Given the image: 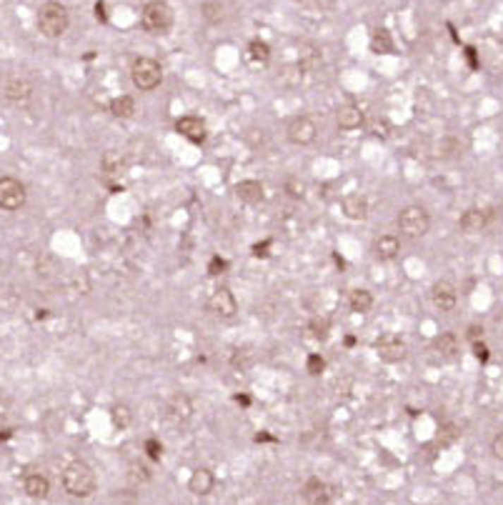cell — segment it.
I'll return each mask as SVG.
<instances>
[{
	"instance_id": "1",
	"label": "cell",
	"mask_w": 503,
	"mask_h": 505,
	"mask_svg": "<svg viewBox=\"0 0 503 505\" xmlns=\"http://www.w3.org/2000/svg\"><path fill=\"white\" fill-rule=\"evenodd\" d=\"M63 488L68 495L73 498H90L98 488V480H95V473L88 463L83 461H73L63 468Z\"/></svg>"
},
{
	"instance_id": "2",
	"label": "cell",
	"mask_w": 503,
	"mask_h": 505,
	"mask_svg": "<svg viewBox=\"0 0 503 505\" xmlns=\"http://www.w3.org/2000/svg\"><path fill=\"white\" fill-rule=\"evenodd\" d=\"M68 25H71V16H68L66 6L50 0V3H43V6L38 8L40 35H45V38H61L68 30Z\"/></svg>"
},
{
	"instance_id": "3",
	"label": "cell",
	"mask_w": 503,
	"mask_h": 505,
	"mask_svg": "<svg viewBox=\"0 0 503 505\" xmlns=\"http://www.w3.org/2000/svg\"><path fill=\"white\" fill-rule=\"evenodd\" d=\"M140 25L150 35H166L173 28V11L166 0H150L140 13Z\"/></svg>"
},
{
	"instance_id": "4",
	"label": "cell",
	"mask_w": 503,
	"mask_h": 505,
	"mask_svg": "<svg viewBox=\"0 0 503 505\" xmlns=\"http://www.w3.org/2000/svg\"><path fill=\"white\" fill-rule=\"evenodd\" d=\"M131 80L138 90H155L163 83V68L155 58H148V55H140L131 63Z\"/></svg>"
},
{
	"instance_id": "5",
	"label": "cell",
	"mask_w": 503,
	"mask_h": 505,
	"mask_svg": "<svg viewBox=\"0 0 503 505\" xmlns=\"http://www.w3.org/2000/svg\"><path fill=\"white\" fill-rule=\"evenodd\" d=\"M396 223H399L401 236L408 238V241H418L431 231V215L420 205H406L396 218Z\"/></svg>"
},
{
	"instance_id": "6",
	"label": "cell",
	"mask_w": 503,
	"mask_h": 505,
	"mask_svg": "<svg viewBox=\"0 0 503 505\" xmlns=\"http://www.w3.org/2000/svg\"><path fill=\"white\" fill-rule=\"evenodd\" d=\"M28 200V190L18 178L13 176H3L0 178V208L8 210V213H16L25 205Z\"/></svg>"
},
{
	"instance_id": "7",
	"label": "cell",
	"mask_w": 503,
	"mask_h": 505,
	"mask_svg": "<svg viewBox=\"0 0 503 505\" xmlns=\"http://www.w3.org/2000/svg\"><path fill=\"white\" fill-rule=\"evenodd\" d=\"M205 308H208V313L213 315V318L233 320L236 318V313H238V300H236V296L231 293V288L221 286V288H216V291L210 293Z\"/></svg>"
},
{
	"instance_id": "8",
	"label": "cell",
	"mask_w": 503,
	"mask_h": 505,
	"mask_svg": "<svg viewBox=\"0 0 503 505\" xmlns=\"http://www.w3.org/2000/svg\"><path fill=\"white\" fill-rule=\"evenodd\" d=\"M286 138L293 145H310L318 138V126L310 116H296L288 121Z\"/></svg>"
},
{
	"instance_id": "9",
	"label": "cell",
	"mask_w": 503,
	"mask_h": 505,
	"mask_svg": "<svg viewBox=\"0 0 503 505\" xmlns=\"http://www.w3.org/2000/svg\"><path fill=\"white\" fill-rule=\"evenodd\" d=\"M373 348H376V355L381 358L383 363H401L406 358V353H408L406 343L393 333H386L381 335V338H376Z\"/></svg>"
},
{
	"instance_id": "10",
	"label": "cell",
	"mask_w": 503,
	"mask_h": 505,
	"mask_svg": "<svg viewBox=\"0 0 503 505\" xmlns=\"http://www.w3.org/2000/svg\"><path fill=\"white\" fill-rule=\"evenodd\" d=\"M301 495L308 505H328L336 495V488L321 478H308L301 488Z\"/></svg>"
},
{
	"instance_id": "11",
	"label": "cell",
	"mask_w": 503,
	"mask_h": 505,
	"mask_svg": "<svg viewBox=\"0 0 503 505\" xmlns=\"http://www.w3.org/2000/svg\"><path fill=\"white\" fill-rule=\"evenodd\" d=\"M431 300L441 313H451L459 305V291L451 280H436L431 288Z\"/></svg>"
},
{
	"instance_id": "12",
	"label": "cell",
	"mask_w": 503,
	"mask_h": 505,
	"mask_svg": "<svg viewBox=\"0 0 503 505\" xmlns=\"http://www.w3.org/2000/svg\"><path fill=\"white\" fill-rule=\"evenodd\" d=\"M33 83L25 78H8L3 85V95L11 105H28L33 100Z\"/></svg>"
},
{
	"instance_id": "13",
	"label": "cell",
	"mask_w": 503,
	"mask_h": 505,
	"mask_svg": "<svg viewBox=\"0 0 503 505\" xmlns=\"http://www.w3.org/2000/svg\"><path fill=\"white\" fill-rule=\"evenodd\" d=\"M176 133L178 135H183L186 140H190V143L200 145L205 143V135H208V128H205L203 118L198 116H183L176 121Z\"/></svg>"
},
{
	"instance_id": "14",
	"label": "cell",
	"mask_w": 503,
	"mask_h": 505,
	"mask_svg": "<svg viewBox=\"0 0 503 505\" xmlns=\"http://www.w3.org/2000/svg\"><path fill=\"white\" fill-rule=\"evenodd\" d=\"M166 418L173 420V423H188L190 418H193V403H190V398L183 396V393H176V396L168 398Z\"/></svg>"
},
{
	"instance_id": "15",
	"label": "cell",
	"mask_w": 503,
	"mask_h": 505,
	"mask_svg": "<svg viewBox=\"0 0 503 505\" xmlns=\"http://www.w3.org/2000/svg\"><path fill=\"white\" fill-rule=\"evenodd\" d=\"M213 488H216V475H213L208 468H195V470L190 473L188 490L193 495H198V498H205V495L213 493Z\"/></svg>"
},
{
	"instance_id": "16",
	"label": "cell",
	"mask_w": 503,
	"mask_h": 505,
	"mask_svg": "<svg viewBox=\"0 0 503 505\" xmlns=\"http://www.w3.org/2000/svg\"><path fill=\"white\" fill-rule=\"evenodd\" d=\"M341 205H343V215L349 220L368 218V200H365L363 193H349V195H343Z\"/></svg>"
},
{
	"instance_id": "17",
	"label": "cell",
	"mask_w": 503,
	"mask_h": 505,
	"mask_svg": "<svg viewBox=\"0 0 503 505\" xmlns=\"http://www.w3.org/2000/svg\"><path fill=\"white\" fill-rule=\"evenodd\" d=\"M459 226L463 233H468V236H478V233L486 231L488 226V213L481 208H468L463 215H461Z\"/></svg>"
},
{
	"instance_id": "18",
	"label": "cell",
	"mask_w": 503,
	"mask_h": 505,
	"mask_svg": "<svg viewBox=\"0 0 503 505\" xmlns=\"http://www.w3.org/2000/svg\"><path fill=\"white\" fill-rule=\"evenodd\" d=\"M23 490H25L28 498L45 500L50 495V480L45 478L43 473H25V478H23Z\"/></svg>"
},
{
	"instance_id": "19",
	"label": "cell",
	"mask_w": 503,
	"mask_h": 505,
	"mask_svg": "<svg viewBox=\"0 0 503 505\" xmlns=\"http://www.w3.org/2000/svg\"><path fill=\"white\" fill-rule=\"evenodd\" d=\"M336 123L341 130H358L363 126V113L356 103H346L336 110Z\"/></svg>"
},
{
	"instance_id": "20",
	"label": "cell",
	"mask_w": 503,
	"mask_h": 505,
	"mask_svg": "<svg viewBox=\"0 0 503 505\" xmlns=\"http://www.w3.org/2000/svg\"><path fill=\"white\" fill-rule=\"evenodd\" d=\"M401 253V241L399 236H393V233H386V236L376 238V243H373V255H376L378 260H396Z\"/></svg>"
},
{
	"instance_id": "21",
	"label": "cell",
	"mask_w": 503,
	"mask_h": 505,
	"mask_svg": "<svg viewBox=\"0 0 503 505\" xmlns=\"http://www.w3.org/2000/svg\"><path fill=\"white\" fill-rule=\"evenodd\" d=\"M233 193H236V198L241 200V203H248V205H255L263 200V195H266V190H263V183L258 181H241L233 185Z\"/></svg>"
},
{
	"instance_id": "22",
	"label": "cell",
	"mask_w": 503,
	"mask_h": 505,
	"mask_svg": "<svg viewBox=\"0 0 503 505\" xmlns=\"http://www.w3.org/2000/svg\"><path fill=\"white\" fill-rule=\"evenodd\" d=\"M433 351H436L438 355L443 358V360H456V355H459V351H461L456 333L446 330V333L436 335V338H433Z\"/></svg>"
},
{
	"instance_id": "23",
	"label": "cell",
	"mask_w": 503,
	"mask_h": 505,
	"mask_svg": "<svg viewBox=\"0 0 503 505\" xmlns=\"http://www.w3.org/2000/svg\"><path fill=\"white\" fill-rule=\"evenodd\" d=\"M373 293L370 291H365V288H358V291H353L351 293V298H349V305H351V310L353 313H368L370 308H373Z\"/></svg>"
},
{
	"instance_id": "24",
	"label": "cell",
	"mask_w": 503,
	"mask_h": 505,
	"mask_svg": "<svg viewBox=\"0 0 503 505\" xmlns=\"http://www.w3.org/2000/svg\"><path fill=\"white\" fill-rule=\"evenodd\" d=\"M303 73L305 68L301 66V63H291V66H286L281 71L278 80H281V85H286V88H298L301 83H303Z\"/></svg>"
},
{
	"instance_id": "25",
	"label": "cell",
	"mask_w": 503,
	"mask_h": 505,
	"mask_svg": "<svg viewBox=\"0 0 503 505\" xmlns=\"http://www.w3.org/2000/svg\"><path fill=\"white\" fill-rule=\"evenodd\" d=\"M111 423L116 425L118 430L131 428V425H133V410H131V406L116 403V406L111 408Z\"/></svg>"
},
{
	"instance_id": "26",
	"label": "cell",
	"mask_w": 503,
	"mask_h": 505,
	"mask_svg": "<svg viewBox=\"0 0 503 505\" xmlns=\"http://www.w3.org/2000/svg\"><path fill=\"white\" fill-rule=\"evenodd\" d=\"M111 113L116 118H123V121L133 118L135 116V100L131 98V95H118V98L111 100Z\"/></svg>"
},
{
	"instance_id": "27",
	"label": "cell",
	"mask_w": 503,
	"mask_h": 505,
	"mask_svg": "<svg viewBox=\"0 0 503 505\" xmlns=\"http://www.w3.org/2000/svg\"><path fill=\"white\" fill-rule=\"evenodd\" d=\"M370 50L373 53H393L396 50V45H393V38L391 33H388L386 28H378L376 33H373V40H370Z\"/></svg>"
},
{
	"instance_id": "28",
	"label": "cell",
	"mask_w": 503,
	"mask_h": 505,
	"mask_svg": "<svg viewBox=\"0 0 503 505\" xmlns=\"http://www.w3.org/2000/svg\"><path fill=\"white\" fill-rule=\"evenodd\" d=\"M248 55H250V61L253 63H268L271 61V45H268L266 40H260V38L250 40Z\"/></svg>"
},
{
	"instance_id": "29",
	"label": "cell",
	"mask_w": 503,
	"mask_h": 505,
	"mask_svg": "<svg viewBox=\"0 0 503 505\" xmlns=\"http://www.w3.org/2000/svg\"><path fill=\"white\" fill-rule=\"evenodd\" d=\"M103 171L111 173V176H123V171H126V160L121 158V153H116V150H108V153L103 155Z\"/></svg>"
},
{
	"instance_id": "30",
	"label": "cell",
	"mask_w": 503,
	"mask_h": 505,
	"mask_svg": "<svg viewBox=\"0 0 503 505\" xmlns=\"http://www.w3.org/2000/svg\"><path fill=\"white\" fill-rule=\"evenodd\" d=\"M200 16H203L208 23H213V25H216V23L223 20V6H221V3H213V0H208V3H203V6H200Z\"/></svg>"
},
{
	"instance_id": "31",
	"label": "cell",
	"mask_w": 503,
	"mask_h": 505,
	"mask_svg": "<svg viewBox=\"0 0 503 505\" xmlns=\"http://www.w3.org/2000/svg\"><path fill=\"white\" fill-rule=\"evenodd\" d=\"M143 451H145V456H148V461L158 463L163 458V443L158 438H148L143 443Z\"/></svg>"
},
{
	"instance_id": "32",
	"label": "cell",
	"mask_w": 503,
	"mask_h": 505,
	"mask_svg": "<svg viewBox=\"0 0 503 505\" xmlns=\"http://www.w3.org/2000/svg\"><path fill=\"white\" fill-rule=\"evenodd\" d=\"M368 128H370V133H373L376 138H388L393 133L391 123H388L386 118H373V121L368 123Z\"/></svg>"
},
{
	"instance_id": "33",
	"label": "cell",
	"mask_w": 503,
	"mask_h": 505,
	"mask_svg": "<svg viewBox=\"0 0 503 505\" xmlns=\"http://www.w3.org/2000/svg\"><path fill=\"white\" fill-rule=\"evenodd\" d=\"M286 193L293 200H301L305 195V183L301 181V178H288V181H286Z\"/></svg>"
},
{
	"instance_id": "34",
	"label": "cell",
	"mask_w": 503,
	"mask_h": 505,
	"mask_svg": "<svg viewBox=\"0 0 503 505\" xmlns=\"http://www.w3.org/2000/svg\"><path fill=\"white\" fill-rule=\"evenodd\" d=\"M305 370H308V375H321L323 370H326V360H323V355L310 353L308 360H305Z\"/></svg>"
},
{
	"instance_id": "35",
	"label": "cell",
	"mask_w": 503,
	"mask_h": 505,
	"mask_svg": "<svg viewBox=\"0 0 503 505\" xmlns=\"http://www.w3.org/2000/svg\"><path fill=\"white\" fill-rule=\"evenodd\" d=\"M471 351H473V358H475L478 363H481V365H486V363L491 360V348H488L483 341L471 343Z\"/></svg>"
},
{
	"instance_id": "36",
	"label": "cell",
	"mask_w": 503,
	"mask_h": 505,
	"mask_svg": "<svg viewBox=\"0 0 503 505\" xmlns=\"http://www.w3.org/2000/svg\"><path fill=\"white\" fill-rule=\"evenodd\" d=\"M226 273H228V260L221 258V255H213L208 263V275L218 278V275H226Z\"/></svg>"
},
{
	"instance_id": "37",
	"label": "cell",
	"mask_w": 503,
	"mask_h": 505,
	"mask_svg": "<svg viewBox=\"0 0 503 505\" xmlns=\"http://www.w3.org/2000/svg\"><path fill=\"white\" fill-rule=\"evenodd\" d=\"M491 453H493V458H496V461H503V430H501V433L493 435V440H491Z\"/></svg>"
},
{
	"instance_id": "38",
	"label": "cell",
	"mask_w": 503,
	"mask_h": 505,
	"mask_svg": "<svg viewBox=\"0 0 503 505\" xmlns=\"http://www.w3.org/2000/svg\"><path fill=\"white\" fill-rule=\"evenodd\" d=\"M466 338H468L471 343L483 341V328H481V325H468V330H466Z\"/></svg>"
},
{
	"instance_id": "39",
	"label": "cell",
	"mask_w": 503,
	"mask_h": 505,
	"mask_svg": "<svg viewBox=\"0 0 503 505\" xmlns=\"http://www.w3.org/2000/svg\"><path fill=\"white\" fill-rule=\"evenodd\" d=\"M268 248H271V241L258 243V245H253V255L255 258H268Z\"/></svg>"
},
{
	"instance_id": "40",
	"label": "cell",
	"mask_w": 503,
	"mask_h": 505,
	"mask_svg": "<svg viewBox=\"0 0 503 505\" xmlns=\"http://www.w3.org/2000/svg\"><path fill=\"white\" fill-rule=\"evenodd\" d=\"M95 18H98L100 23H108V13H105V0H98V3H95Z\"/></svg>"
},
{
	"instance_id": "41",
	"label": "cell",
	"mask_w": 503,
	"mask_h": 505,
	"mask_svg": "<svg viewBox=\"0 0 503 505\" xmlns=\"http://www.w3.org/2000/svg\"><path fill=\"white\" fill-rule=\"evenodd\" d=\"M310 328L315 330V338H326V335H328V325L326 323H318V320H313V323H310Z\"/></svg>"
},
{
	"instance_id": "42",
	"label": "cell",
	"mask_w": 503,
	"mask_h": 505,
	"mask_svg": "<svg viewBox=\"0 0 503 505\" xmlns=\"http://www.w3.org/2000/svg\"><path fill=\"white\" fill-rule=\"evenodd\" d=\"M493 328H496L498 335H503V308L498 310L496 315H493Z\"/></svg>"
},
{
	"instance_id": "43",
	"label": "cell",
	"mask_w": 503,
	"mask_h": 505,
	"mask_svg": "<svg viewBox=\"0 0 503 505\" xmlns=\"http://www.w3.org/2000/svg\"><path fill=\"white\" fill-rule=\"evenodd\" d=\"M466 58H468L471 68H478V61H475V50L473 48H466Z\"/></svg>"
},
{
	"instance_id": "44",
	"label": "cell",
	"mask_w": 503,
	"mask_h": 505,
	"mask_svg": "<svg viewBox=\"0 0 503 505\" xmlns=\"http://www.w3.org/2000/svg\"><path fill=\"white\" fill-rule=\"evenodd\" d=\"M236 403H241V406H250V398L246 396V393H241V396H236Z\"/></svg>"
},
{
	"instance_id": "45",
	"label": "cell",
	"mask_w": 503,
	"mask_h": 505,
	"mask_svg": "<svg viewBox=\"0 0 503 505\" xmlns=\"http://www.w3.org/2000/svg\"><path fill=\"white\" fill-rule=\"evenodd\" d=\"M343 343H346V348H353L356 346V338H353V335H346V341H343Z\"/></svg>"
}]
</instances>
